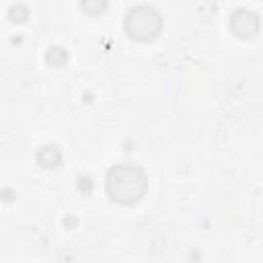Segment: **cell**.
I'll list each match as a JSON object with an SVG mask.
<instances>
[{"mask_svg":"<svg viewBox=\"0 0 263 263\" xmlns=\"http://www.w3.org/2000/svg\"><path fill=\"white\" fill-rule=\"evenodd\" d=\"M105 189L111 201L119 205H136L148 191V177L146 173L132 162H121L109 168L105 179Z\"/></svg>","mask_w":263,"mask_h":263,"instance_id":"1","label":"cell"},{"mask_svg":"<svg viewBox=\"0 0 263 263\" xmlns=\"http://www.w3.org/2000/svg\"><path fill=\"white\" fill-rule=\"evenodd\" d=\"M125 33L138 43H150L162 33V14L150 4H138L123 18Z\"/></svg>","mask_w":263,"mask_h":263,"instance_id":"2","label":"cell"},{"mask_svg":"<svg viewBox=\"0 0 263 263\" xmlns=\"http://www.w3.org/2000/svg\"><path fill=\"white\" fill-rule=\"evenodd\" d=\"M259 27H261L259 14L247 8H236L228 18V29L238 39H253L259 33Z\"/></svg>","mask_w":263,"mask_h":263,"instance_id":"3","label":"cell"},{"mask_svg":"<svg viewBox=\"0 0 263 263\" xmlns=\"http://www.w3.org/2000/svg\"><path fill=\"white\" fill-rule=\"evenodd\" d=\"M35 160H37V164H39L41 168L51 171V168H58V166L62 164L64 154H62V150H60L55 144H45V146H41V148L35 152Z\"/></svg>","mask_w":263,"mask_h":263,"instance_id":"4","label":"cell"},{"mask_svg":"<svg viewBox=\"0 0 263 263\" xmlns=\"http://www.w3.org/2000/svg\"><path fill=\"white\" fill-rule=\"evenodd\" d=\"M68 60H70L68 51H66L64 47H60V45L49 47L47 53H45V62H47V66H51V68H64V66L68 64Z\"/></svg>","mask_w":263,"mask_h":263,"instance_id":"5","label":"cell"},{"mask_svg":"<svg viewBox=\"0 0 263 263\" xmlns=\"http://www.w3.org/2000/svg\"><path fill=\"white\" fill-rule=\"evenodd\" d=\"M109 6V0H80V10L86 16H101Z\"/></svg>","mask_w":263,"mask_h":263,"instance_id":"6","label":"cell"},{"mask_svg":"<svg viewBox=\"0 0 263 263\" xmlns=\"http://www.w3.org/2000/svg\"><path fill=\"white\" fill-rule=\"evenodd\" d=\"M8 18L12 21V23H25L27 18H29V8L25 6V4H12L10 8H8Z\"/></svg>","mask_w":263,"mask_h":263,"instance_id":"7","label":"cell"},{"mask_svg":"<svg viewBox=\"0 0 263 263\" xmlns=\"http://www.w3.org/2000/svg\"><path fill=\"white\" fill-rule=\"evenodd\" d=\"M78 181H80V183H78V189H80L82 193H90V189H92V179H90V177H80Z\"/></svg>","mask_w":263,"mask_h":263,"instance_id":"8","label":"cell"},{"mask_svg":"<svg viewBox=\"0 0 263 263\" xmlns=\"http://www.w3.org/2000/svg\"><path fill=\"white\" fill-rule=\"evenodd\" d=\"M64 224H68V226H74V224H76V218H68V220H64Z\"/></svg>","mask_w":263,"mask_h":263,"instance_id":"9","label":"cell"}]
</instances>
